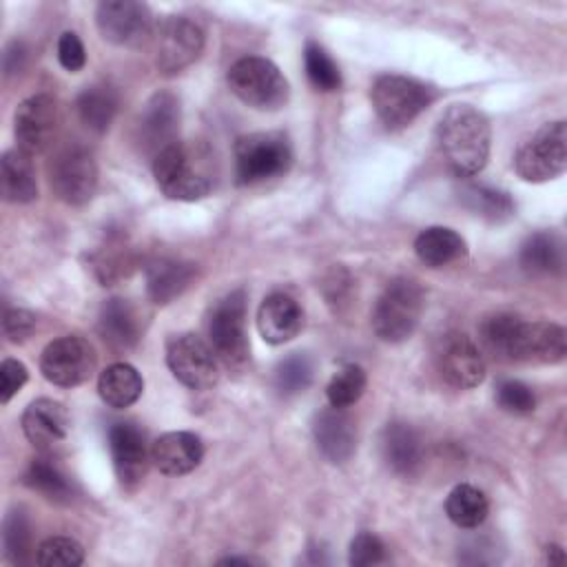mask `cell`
Instances as JSON below:
<instances>
[{
  "label": "cell",
  "instance_id": "1",
  "mask_svg": "<svg viewBox=\"0 0 567 567\" xmlns=\"http://www.w3.org/2000/svg\"><path fill=\"white\" fill-rule=\"evenodd\" d=\"M157 188L177 202H197L210 195L217 182L213 151L204 142H175L153 159Z\"/></svg>",
  "mask_w": 567,
  "mask_h": 567
},
{
  "label": "cell",
  "instance_id": "2",
  "mask_svg": "<svg viewBox=\"0 0 567 567\" xmlns=\"http://www.w3.org/2000/svg\"><path fill=\"white\" fill-rule=\"evenodd\" d=\"M436 142L450 171L456 177H472L487 164L492 128L476 106L452 104L439 120Z\"/></svg>",
  "mask_w": 567,
  "mask_h": 567
},
{
  "label": "cell",
  "instance_id": "3",
  "mask_svg": "<svg viewBox=\"0 0 567 567\" xmlns=\"http://www.w3.org/2000/svg\"><path fill=\"white\" fill-rule=\"evenodd\" d=\"M423 288L410 277L392 279L372 310V330L385 343L410 339L423 315Z\"/></svg>",
  "mask_w": 567,
  "mask_h": 567
},
{
  "label": "cell",
  "instance_id": "4",
  "mask_svg": "<svg viewBox=\"0 0 567 567\" xmlns=\"http://www.w3.org/2000/svg\"><path fill=\"white\" fill-rule=\"evenodd\" d=\"M292 146L279 131L241 135L235 144V179L241 186L261 184L288 173Z\"/></svg>",
  "mask_w": 567,
  "mask_h": 567
},
{
  "label": "cell",
  "instance_id": "5",
  "mask_svg": "<svg viewBox=\"0 0 567 567\" xmlns=\"http://www.w3.org/2000/svg\"><path fill=\"white\" fill-rule=\"evenodd\" d=\"M208 343L219 363L239 370L250 357V343L246 334V292L233 290L215 301L208 321Z\"/></svg>",
  "mask_w": 567,
  "mask_h": 567
},
{
  "label": "cell",
  "instance_id": "6",
  "mask_svg": "<svg viewBox=\"0 0 567 567\" xmlns=\"http://www.w3.org/2000/svg\"><path fill=\"white\" fill-rule=\"evenodd\" d=\"M230 91L257 111H277L288 102L290 86L275 62L261 55L239 58L228 69Z\"/></svg>",
  "mask_w": 567,
  "mask_h": 567
},
{
  "label": "cell",
  "instance_id": "7",
  "mask_svg": "<svg viewBox=\"0 0 567 567\" xmlns=\"http://www.w3.org/2000/svg\"><path fill=\"white\" fill-rule=\"evenodd\" d=\"M514 168L525 182H549L567 168V126L563 120L543 124L514 157Z\"/></svg>",
  "mask_w": 567,
  "mask_h": 567
},
{
  "label": "cell",
  "instance_id": "8",
  "mask_svg": "<svg viewBox=\"0 0 567 567\" xmlns=\"http://www.w3.org/2000/svg\"><path fill=\"white\" fill-rule=\"evenodd\" d=\"M372 106L385 128H403L432 102V91L405 75H381L372 84Z\"/></svg>",
  "mask_w": 567,
  "mask_h": 567
},
{
  "label": "cell",
  "instance_id": "9",
  "mask_svg": "<svg viewBox=\"0 0 567 567\" xmlns=\"http://www.w3.org/2000/svg\"><path fill=\"white\" fill-rule=\"evenodd\" d=\"M49 182L64 204H86L97 188V164L91 151L80 144L60 148L49 164Z\"/></svg>",
  "mask_w": 567,
  "mask_h": 567
},
{
  "label": "cell",
  "instance_id": "10",
  "mask_svg": "<svg viewBox=\"0 0 567 567\" xmlns=\"http://www.w3.org/2000/svg\"><path fill=\"white\" fill-rule=\"evenodd\" d=\"M97 365L93 346L78 334L53 339L40 354L42 377L58 388H75L84 383Z\"/></svg>",
  "mask_w": 567,
  "mask_h": 567
},
{
  "label": "cell",
  "instance_id": "11",
  "mask_svg": "<svg viewBox=\"0 0 567 567\" xmlns=\"http://www.w3.org/2000/svg\"><path fill=\"white\" fill-rule=\"evenodd\" d=\"M155 64L162 73H177L190 66L204 49V31L186 16H166L153 29Z\"/></svg>",
  "mask_w": 567,
  "mask_h": 567
},
{
  "label": "cell",
  "instance_id": "12",
  "mask_svg": "<svg viewBox=\"0 0 567 567\" xmlns=\"http://www.w3.org/2000/svg\"><path fill=\"white\" fill-rule=\"evenodd\" d=\"M166 365L188 390H210L219 381V359L210 343L193 332L177 334L166 348Z\"/></svg>",
  "mask_w": 567,
  "mask_h": 567
},
{
  "label": "cell",
  "instance_id": "13",
  "mask_svg": "<svg viewBox=\"0 0 567 567\" xmlns=\"http://www.w3.org/2000/svg\"><path fill=\"white\" fill-rule=\"evenodd\" d=\"M95 24L106 42L117 47H137L153 35V16L137 0H104L97 4Z\"/></svg>",
  "mask_w": 567,
  "mask_h": 567
},
{
  "label": "cell",
  "instance_id": "14",
  "mask_svg": "<svg viewBox=\"0 0 567 567\" xmlns=\"http://www.w3.org/2000/svg\"><path fill=\"white\" fill-rule=\"evenodd\" d=\"M436 365L441 377L458 390L476 388L485 379L483 352L463 332H447L439 339Z\"/></svg>",
  "mask_w": 567,
  "mask_h": 567
},
{
  "label": "cell",
  "instance_id": "15",
  "mask_svg": "<svg viewBox=\"0 0 567 567\" xmlns=\"http://www.w3.org/2000/svg\"><path fill=\"white\" fill-rule=\"evenodd\" d=\"M182 109L171 91H157L148 97L137 122V142L146 155L155 159L166 146L177 142Z\"/></svg>",
  "mask_w": 567,
  "mask_h": 567
},
{
  "label": "cell",
  "instance_id": "16",
  "mask_svg": "<svg viewBox=\"0 0 567 567\" xmlns=\"http://www.w3.org/2000/svg\"><path fill=\"white\" fill-rule=\"evenodd\" d=\"M58 128V104L47 93L22 100L13 115V133L18 148L31 157L47 151Z\"/></svg>",
  "mask_w": 567,
  "mask_h": 567
},
{
  "label": "cell",
  "instance_id": "17",
  "mask_svg": "<svg viewBox=\"0 0 567 567\" xmlns=\"http://www.w3.org/2000/svg\"><path fill=\"white\" fill-rule=\"evenodd\" d=\"M109 450L120 485L135 489L144 481L151 461L144 432L135 423L120 421L109 430Z\"/></svg>",
  "mask_w": 567,
  "mask_h": 567
},
{
  "label": "cell",
  "instance_id": "18",
  "mask_svg": "<svg viewBox=\"0 0 567 567\" xmlns=\"http://www.w3.org/2000/svg\"><path fill=\"white\" fill-rule=\"evenodd\" d=\"M71 419L66 408L53 399H35L22 414V432L29 443L42 452H51L69 436Z\"/></svg>",
  "mask_w": 567,
  "mask_h": 567
},
{
  "label": "cell",
  "instance_id": "19",
  "mask_svg": "<svg viewBox=\"0 0 567 567\" xmlns=\"http://www.w3.org/2000/svg\"><path fill=\"white\" fill-rule=\"evenodd\" d=\"M312 436L319 452L330 463H346L357 450V427L343 408H323L315 414Z\"/></svg>",
  "mask_w": 567,
  "mask_h": 567
},
{
  "label": "cell",
  "instance_id": "20",
  "mask_svg": "<svg viewBox=\"0 0 567 567\" xmlns=\"http://www.w3.org/2000/svg\"><path fill=\"white\" fill-rule=\"evenodd\" d=\"M204 458V443L193 432H166L151 445L153 465L166 476H184Z\"/></svg>",
  "mask_w": 567,
  "mask_h": 567
},
{
  "label": "cell",
  "instance_id": "21",
  "mask_svg": "<svg viewBox=\"0 0 567 567\" xmlns=\"http://www.w3.org/2000/svg\"><path fill=\"white\" fill-rule=\"evenodd\" d=\"M303 326L299 301L286 292L268 295L257 310V328L266 343L281 346L292 341Z\"/></svg>",
  "mask_w": 567,
  "mask_h": 567
},
{
  "label": "cell",
  "instance_id": "22",
  "mask_svg": "<svg viewBox=\"0 0 567 567\" xmlns=\"http://www.w3.org/2000/svg\"><path fill=\"white\" fill-rule=\"evenodd\" d=\"M97 332L111 350L126 352L142 339V317L128 299H106L97 312Z\"/></svg>",
  "mask_w": 567,
  "mask_h": 567
},
{
  "label": "cell",
  "instance_id": "23",
  "mask_svg": "<svg viewBox=\"0 0 567 567\" xmlns=\"http://www.w3.org/2000/svg\"><path fill=\"white\" fill-rule=\"evenodd\" d=\"M381 454L394 474L403 478L414 476L423 463V443L419 432L403 421L388 423L381 432Z\"/></svg>",
  "mask_w": 567,
  "mask_h": 567
},
{
  "label": "cell",
  "instance_id": "24",
  "mask_svg": "<svg viewBox=\"0 0 567 567\" xmlns=\"http://www.w3.org/2000/svg\"><path fill=\"white\" fill-rule=\"evenodd\" d=\"M567 354V339L563 326L554 321H523L516 361L534 363H558Z\"/></svg>",
  "mask_w": 567,
  "mask_h": 567
},
{
  "label": "cell",
  "instance_id": "25",
  "mask_svg": "<svg viewBox=\"0 0 567 567\" xmlns=\"http://www.w3.org/2000/svg\"><path fill=\"white\" fill-rule=\"evenodd\" d=\"M144 272L146 292L159 306L177 299L195 279V266L177 257H155L146 264Z\"/></svg>",
  "mask_w": 567,
  "mask_h": 567
},
{
  "label": "cell",
  "instance_id": "26",
  "mask_svg": "<svg viewBox=\"0 0 567 567\" xmlns=\"http://www.w3.org/2000/svg\"><path fill=\"white\" fill-rule=\"evenodd\" d=\"M414 252L421 264L430 268L450 266L467 255L465 239L445 226H430L414 239Z\"/></svg>",
  "mask_w": 567,
  "mask_h": 567
},
{
  "label": "cell",
  "instance_id": "27",
  "mask_svg": "<svg viewBox=\"0 0 567 567\" xmlns=\"http://www.w3.org/2000/svg\"><path fill=\"white\" fill-rule=\"evenodd\" d=\"M0 179H2V197L11 204H27L38 197V179L31 155L11 148L0 159Z\"/></svg>",
  "mask_w": 567,
  "mask_h": 567
},
{
  "label": "cell",
  "instance_id": "28",
  "mask_svg": "<svg viewBox=\"0 0 567 567\" xmlns=\"http://www.w3.org/2000/svg\"><path fill=\"white\" fill-rule=\"evenodd\" d=\"M100 399L115 410L133 405L144 392V379L131 363H111L97 377Z\"/></svg>",
  "mask_w": 567,
  "mask_h": 567
},
{
  "label": "cell",
  "instance_id": "29",
  "mask_svg": "<svg viewBox=\"0 0 567 567\" xmlns=\"http://www.w3.org/2000/svg\"><path fill=\"white\" fill-rule=\"evenodd\" d=\"M91 264L102 286H113L115 281L131 275V270L135 268V252L122 233H109L104 241L95 248Z\"/></svg>",
  "mask_w": 567,
  "mask_h": 567
},
{
  "label": "cell",
  "instance_id": "30",
  "mask_svg": "<svg viewBox=\"0 0 567 567\" xmlns=\"http://www.w3.org/2000/svg\"><path fill=\"white\" fill-rule=\"evenodd\" d=\"M523 319L512 312H496L483 319L478 337L483 348L498 361H516V343Z\"/></svg>",
  "mask_w": 567,
  "mask_h": 567
},
{
  "label": "cell",
  "instance_id": "31",
  "mask_svg": "<svg viewBox=\"0 0 567 567\" xmlns=\"http://www.w3.org/2000/svg\"><path fill=\"white\" fill-rule=\"evenodd\" d=\"M78 115L84 126L95 133H104L120 109V95L109 84H91L78 95Z\"/></svg>",
  "mask_w": 567,
  "mask_h": 567
},
{
  "label": "cell",
  "instance_id": "32",
  "mask_svg": "<svg viewBox=\"0 0 567 567\" xmlns=\"http://www.w3.org/2000/svg\"><path fill=\"white\" fill-rule=\"evenodd\" d=\"M563 244L554 233H534L520 246V266L529 275H556L563 270Z\"/></svg>",
  "mask_w": 567,
  "mask_h": 567
},
{
  "label": "cell",
  "instance_id": "33",
  "mask_svg": "<svg viewBox=\"0 0 567 567\" xmlns=\"http://www.w3.org/2000/svg\"><path fill=\"white\" fill-rule=\"evenodd\" d=\"M445 514L456 527L474 529V527L483 525V520L487 518L489 503H487V496L478 487H474L470 483H461L447 494Z\"/></svg>",
  "mask_w": 567,
  "mask_h": 567
},
{
  "label": "cell",
  "instance_id": "34",
  "mask_svg": "<svg viewBox=\"0 0 567 567\" xmlns=\"http://www.w3.org/2000/svg\"><path fill=\"white\" fill-rule=\"evenodd\" d=\"M24 483L53 503H69L73 498L71 481L51 458H33L24 472Z\"/></svg>",
  "mask_w": 567,
  "mask_h": 567
},
{
  "label": "cell",
  "instance_id": "35",
  "mask_svg": "<svg viewBox=\"0 0 567 567\" xmlns=\"http://www.w3.org/2000/svg\"><path fill=\"white\" fill-rule=\"evenodd\" d=\"M461 199L472 213H476L489 221H505L514 215L512 197L505 190H498V188H492L485 184L465 186L461 190Z\"/></svg>",
  "mask_w": 567,
  "mask_h": 567
},
{
  "label": "cell",
  "instance_id": "36",
  "mask_svg": "<svg viewBox=\"0 0 567 567\" xmlns=\"http://www.w3.org/2000/svg\"><path fill=\"white\" fill-rule=\"evenodd\" d=\"M365 385H368V377H365V370L357 363H346L343 368H339L332 379L328 381L326 385V396H328V403L332 408H350L354 405L363 392H365Z\"/></svg>",
  "mask_w": 567,
  "mask_h": 567
},
{
  "label": "cell",
  "instance_id": "37",
  "mask_svg": "<svg viewBox=\"0 0 567 567\" xmlns=\"http://www.w3.org/2000/svg\"><path fill=\"white\" fill-rule=\"evenodd\" d=\"M312 374L315 368L310 357L303 352H292L275 368V390L281 396H295L312 383Z\"/></svg>",
  "mask_w": 567,
  "mask_h": 567
},
{
  "label": "cell",
  "instance_id": "38",
  "mask_svg": "<svg viewBox=\"0 0 567 567\" xmlns=\"http://www.w3.org/2000/svg\"><path fill=\"white\" fill-rule=\"evenodd\" d=\"M303 66H306V75H308V80L312 82L315 89L337 91L341 86V71L321 44H317V42L306 44Z\"/></svg>",
  "mask_w": 567,
  "mask_h": 567
},
{
  "label": "cell",
  "instance_id": "39",
  "mask_svg": "<svg viewBox=\"0 0 567 567\" xmlns=\"http://www.w3.org/2000/svg\"><path fill=\"white\" fill-rule=\"evenodd\" d=\"M35 563L44 567H78L84 563V547L71 536H51L38 545Z\"/></svg>",
  "mask_w": 567,
  "mask_h": 567
},
{
  "label": "cell",
  "instance_id": "40",
  "mask_svg": "<svg viewBox=\"0 0 567 567\" xmlns=\"http://www.w3.org/2000/svg\"><path fill=\"white\" fill-rule=\"evenodd\" d=\"M2 543H4V554L13 563H24L31 549V532L24 514L11 512L4 520V532H2Z\"/></svg>",
  "mask_w": 567,
  "mask_h": 567
},
{
  "label": "cell",
  "instance_id": "41",
  "mask_svg": "<svg viewBox=\"0 0 567 567\" xmlns=\"http://www.w3.org/2000/svg\"><path fill=\"white\" fill-rule=\"evenodd\" d=\"M496 403L509 414H529L536 408V396L523 381L503 379L496 388Z\"/></svg>",
  "mask_w": 567,
  "mask_h": 567
},
{
  "label": "cell",
  "instance_id": "42",
  "mask_svg": "<svg viewBox=\"0 0 567 567\" xmlns=\"http://www.w3.org/2000/svg\"><path fill=\"white\" fill-rule=\"evenodd\" d=\"M348 560L354 567H370V565H379L385 560V545L383 540L372 534V532H359L352 540H350V551H348Z\"/></svg>",
  "mask_w": 567,
  "mask_h": 567
},
{
  "label": "cell",
  "instance_id": "43",
  "mask_svg": "<svg viewBox=\"0 0 567 567\" xmlns=\"http://www.w3.org/2000/svg\"><path fill=\"white\" fill-rule=\"evenodd\" d=\"M35 330V315L22 308H9L2 315V332L9 341L22 343L27 341Z\"/></svg>",
  "mask_w": 567,
  "mask_h": 567
},
{
  "label": "cell",
  "instance_id": "44",
  "mask_svg": "<svg viewBox=\"0 0 567 567\" xmlns=\"http://www.w3.org/2000/svg\"><path fill=\"white\" fill-rule=\"evenodd\" d=\"M29 370L18 359H4L0 363V403H9L13 394L20 392V388L27 383Z\"/></svg>",
  "mask_w": 567,
  "mask_h": 567
},
{
  "label": "cell",
  "instance_id": "45",
  "mask_svg": "<svg viewBox=\"0 0 567 567\" xmlns=\"http://www.w3.org/2000/svg\"><path fill=\"white\" fill-rule=\"evenodd\" d=\"M58 60L69 73H78L86 64V51L78 33L64 31L58 40Z\"/></svg>",
  "mask_w": 567,
  "mask_h": 567
},
{
  "label": "cell",
  "instance_id": "46",
  "mask_svg": "<svg viewBox=\"0 0 567 567\" xmlns=\"http://www.w3.org/2000/svg\"><path fill=\"white\" fill-rule=\"evenodd\" d=\"M352 288V277L343 270V268H332L326 275L323 281V295L328 299V303L339 312L343 306H348V292Z\"/></svg>",
  "mask_w": 567,
  "mask_h": 567
},
{
  "label": "cell",
  "instance_id": "47",
  "mask_svg": "<svg viewBox=\"0 0 567 567\" xmlns=\"http://www.w3.org/2000/svg\"><path fill=\"white\" fill-rule=\"evenodd\" d=\"M545 560H547L549 565H560V563H565V551H563V547H560V545H547V547H545Z\"/></svg>",
  "mask_w": 567,
  "mask_h": 567
},
{
  "label": "cell",
  "instance_id": "48",
  "mask_svg": "<svg viewBox=\"0 0 567 567\" xmlns=\"http://www.w3.org/2000/svg\"><path fill=\"white\" fill-rule=\"evenodd\" d=\"M221 565H237V563H244V565H250V563H257L255 558H237V556H230V558H224L219 560Z\"/></svg>",
  "mask_w": 567,
  "mask_h": 567
}]
</instances>
